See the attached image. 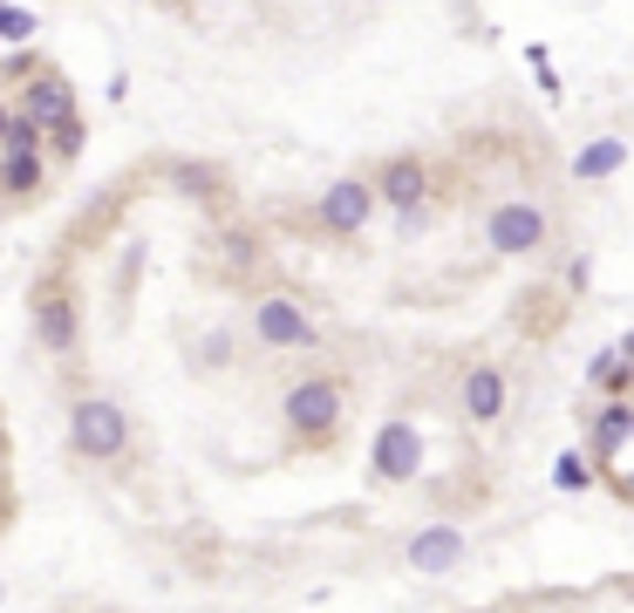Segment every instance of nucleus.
<instances>
[{"mask_svg": "<svg viewBox=\"0 0 634 613\" xmlns=\"http://www.w3.org/2000/svg\"><path fill=\"white\" fill-rule=\"evenodd\" d=\"M68 450H75V457H89V464L124 457V450H130L124 402H109V395H83V402H75L68 409Z\"/></svg>", "mask_w": 634, "mask_h": 613, "instance_id": "f257e3e1", "label": "nucleus"}, {"mask_svg": "<svg viewBox=\"0 0 634 613\" xmlns=\"http://www.w3.org/2000/svg\"><path fill=\"white\" fill-rule=\"evenodd\" d=\"M485 245L498 260H532L539 245H546V212L532 198H505V204H492L485 212Z\"/></svg>", "mask_w": 634, "mask_h": 613, "instance_id": "f03ea898", "label": "nucleus"}, {"mask_svg": "<svg viewBox=\"0 0 634 613\" xmlns=\"http://www.w3.org/2000/svg\"><path fill=\"white\" fill-rule=\"evenodd\" d=\"M281 416H287L294 436H335V423H341V382L335 376H300L281 395Z\"/></svg>", "mask_w": 634, "mask_h": 613, "instance_id": "7ed1b4c3", "label": "nucleus"}, {"mask_svg": "<svg viewBox=\"0 0 634 613\" xmlns=\"http://www.w3.org/2000/svg\"><path fill=\"white\" fill-rule=\"evenodd\" d=\"M369 471H376V484H416V471H423V436H416V423H382L376 430V450H369Z\"/></svg>", "mask_w": 634, "mask_h": 613, "instance_id": "20e7f679", "label": "nucleus"}, {"mask_svg": "<svg viewBox=\"0 0 634 613\" xmlns=\"http://www.w3.org/2000/svg\"><path fill=\"white\" fill-rule=\"evenodd\" d=\"M253 341H266V348H314V341H321V327L307 320L300 300L266 294V300L253 307Z\"/></svg>", "mask_w": 634, "mask_h": 613, "instance_id": "39448f33", "label": "nucleus"}, {"mask_svg": "<svg viewBox=\"0 0 634 613\" xmlns=\"http://www.w3.org/2000/svg\"><path fill=\"white\" fill-rule=\"evenodd\" d=\"M314 219H321L335 239H355V232L376 219V184L369 178H335L321 191V204H314Z\"/></svg>", "mask_w": 634, "mask_h": 613, "instance_id": "423d86ee", "label": "nucleus"}, {"mask_svg": "<svg viewBox=\"0 0 634 613\" xmlns=\"http://www.w3.org/2000/svg\"><path fill=\"white\" fill-rule=\"evenodd\" d=\"M464 552H471V539L457 525H423L416 539L403 546V559L416 566V572H430V580H444V572H457L464 566Z\"/></svg>", "mask_w": 634, "mask_h": 613, "instance_id": "0eeeda50", "label": "nucleus"}, {"mask_svg": "<svg viewBox=\"0 0 634 613\" xmlns=\"http://www.w3.org/2000/svg\"><path fill=\"white\" fill-rule=\"evenodd\" d=\"M423 191H430L423 157H389V163H382V184H376V198L389 204V212H403V225H416V212H423Z\"/></svg>", "mask_w": 634, "mask_h": 613, "instance_id": "6e6552de", "label": "nucleus"}, {"mask_svg": "<svg viewBox=\"0 0 634 613\" xmlns=\"http://www.w3.org/2000/svg\"><path fill=\"white\" fill-rule=\"evenodd\" d=\"M34 335H42L49 355L75 348V300L62 294V286H42V294H34Z\"/></svg>", "mask_w": 634, "mask_h": 613, "instance_id": "1a4fd4ad", "label": "nucleus"}, {"mask_svg": "<svg viewBox=\"0 0 634 613\" xmlns=\"http://www.w3.org/2000/svg\"><path fill=\"white\" fill-rule=\"evenodd\" d=\"M75 116V96H68V82L62 75H42L28 89V109H21V123H34V130H55V123H68Z\"/></svg>", "mask_w": 634, "mask_h": 613, "instance_id": "9d476101", "label": "nucleus"}, {"mask_svg": "<svg viewBox=\"0 0 634 613\" xmlns=\"http://www.w3.org/2000/svg\"><path fill=\"white\" fill-rule=\"evenodd\" d=\"M457 395H464V416L471 423H498L505 416V376H498V368H471Z\"/></svg>", "mask_w": 634, "mask_h": 613, "instance_id": "9b49d317", "label": "nucleus"}, {"mask_svg": "<svg viewBox=\"0 0 634 613\" xmlns=\"http://www.w3.org/2000/svg\"><path fill=\"white\" fill-rule=\"evenodd\" d=\"M621 163H627V144H621V137H593V144L573 157V178H580V184H593V178H614Z\"/></svg>", "mask_w": 634, "mask_h": 613, "instance_id": "f8f14e48", "label": "nucleus"}, {"mask_svg": "<svg viewBox=\"0 0 634 613\" xmlns=\"http://www.w3.org/2000/svg\"><path fill=\"white\" fill-rule=\"evenodd\" d=\"M627 430H634V416H627V402H614V409H601V423H593V457H601V464H614L621 457V450H627Z\"/></svg>", "mask_w": 634, "mask_h": 613, "instance_id": "ddd939ff", "label": "nucleus"}, {"mask_svg": "<svg viewBox=\"0 0 634 613\" xmlns=\"http://www.w3.org/2000/svg\"><path fill=\"white\" fill-rule=\"evenodd\" d=\"M42 184V157H0V198H21Z\"/></svg>", "mask_w": 634, "mask_h": 613, "instance_id": "4468645a", "label": "nucleus"}, {"mask_svg": "<svg viewBox=\"0 0 634 613\" xmlns=\"http://www.w3.org/2000/svg\"><path fill=\"white\" fill-rule=\"evenodd\" d=\"M593 382H601V389H627V341H614V348H601V355H593Z\"/></svg>", "mask_w": 634, "mask_h": 613, "instance_id": "2eb2a0df", "label": "nucleus"}, {"mask_svg": "<svg viewBox=\"0 0 634 613\" xmlns=\"http://www.w3.org/2000/svg\"><path fill=\"white\" fill-rule=\"evenodd\" d=\"M552 484H560V490H587V484H593V464L580 457V450H567V457L552 464Z\"/></svg>", "mask_w": 634, "mask_h": 613, "instance_id": "dca6fc26", "label": "nucleus"}, {"mask_svg": "<svg viewBox=\"0 0 634 613\" xmlns=\"http://www.w3.org/2000/svg\"><path fill=\"white\" fill-rule=\"evenodd\" d=\"M55 150H62V157H75V150H83V116L55 123Z\"/></svg>", "mask_w": 634, "mask_h": 613, "instance_id": "f3484780", "label": "nucleus"}, {"mask_svg": "<svg viewBox=\"0 0 634 613\" xmlns=\"http://www.w3.org/2000/svg\"><path fill=\"white\" fill-rule=\"evenodd\" d=\"M34 34V21L28 14H14V8H0V41H28Z\"/></svg>", "mask_w": 634, "mask_h": 613, "instance_id": "a211bd4d", "label": "nucleus"}, {"mask_svg": "<svg viewBox=\"0 0 634 613\" xmlns=\"http://www.w3.org/2000/svg\"><path fill=\"white\" fill-rule=\"evenodd\" d=\"M178 184H184V191H212V171H191V163H178Z\"/></svg>", "mask_w": 634, "mask_h": 613, "instance_id": "6ab92c4d", "label": "nucleus"}, {"mask_svg": "<svg viewBox=\"0 0 634 613\" xmlns=\"http://www.w3.org/2000/svg\"><path fill=\"white\" fill-rule=\"evenodd\" d=\"M8 123H14V109H8V103H0V137H8Z\"/></svg>", "mask_w": 634, "mask_h": 613, "instance_id": "aec40b11", "label": "nucleus"}]
</instances>
